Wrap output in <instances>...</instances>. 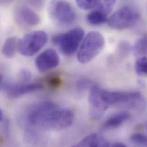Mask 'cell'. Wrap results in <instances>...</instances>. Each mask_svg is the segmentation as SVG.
I'll return each mask as SVG.
<instances>
[{
    "instance_id": "cell-1",
    "label": "cell",
    "mask_w": 147,
    "mask_h": 147,
    "mask_svg": "<svg viewBox=\"0 0 147 147\" xmlns=\"http://www.w3.org/2000/svg\"><path fill=\"white\" fill-rule=\"evenodd\" d=\"M74 113L59 107L51 101H43L33 106L28 115L29 123L47 130H59L69 127L74 121Z\"/></svg>"
},
{
    "instance_id": "cell-2",
    "label": "cell",
    "mask_w": 147,
    "mask_h": 147,
    "mask_svg": "<svg viewBox=\"0 0 147 147\" xmlns=\"http://www.w3.org/2000/svg\"><path fill=\"white\" fill-rule=\"evenodd\" d=\"M104 46V36L97 31L90 32L79 47L77 54L78 61L82 64L88 63L101 53Z\"/></svg>"
},
{
    "instance_id": "cell-3",
    "label": "cell",
    "mask_w": 147,
    "mask_h": 147,
    "mask_svg": "<svg viewBox=\"0 0 147 147\" xmlns=\"http://www.w3.org/2000/svg\"><path fill=\"white\" fill-rule=\"evenodd\" d=\"M84 36V29L77 27L65 33L55 36L53 37V42L58 46L63 55L70 56L76 52Z\"/></svg>"
},
{
    "instance_id": "cell-4",
    "label": "cell",
    "mask_w": 147,
    "mask_h": 147,
    "mask_svg": "<svg viewBox=\"0 0 147 147\" xmlns=\"http://www.w3.org/2000/svg\"><path fill=\"white\" fill-rule=\"evenodd\" d=\"M49 15L57 25L66 26L71 25L76 18V13L71 4L65 1H53L48 7Z\"/></svg>"
},
{
    "instance_id": "cell-5",
    "label": "cell",
    "mask_w": 147,
    "mask_h": 147,
    "mask_svg": "<svg viewBox=\"0 0 147 147\" xmlns=\"http://www.w3.org/2000/svg\"><path fill=\"white\" fill-rule=\"evenodd\" d=\"M47 41L48 36L45 32L34 31L18 40V51L24 56L30 57L40 51Z\"/></svg>"
},
{
    "instance_id": "cell-6",
    "label": "cell",
    "mask_w": 147,
    "mask_h": 147,
    "mask_svg": "<svg viewBox=\"0 0 147 147\" xmlns=\"http://www.w3.org/2000/svg\"><path fill=\"white\" fill-rule=\"evenodd\" d=\"M140 13L131 6H124L118 9L107 20L108 25L115 29L124 30L134 26L139 21Z\"/></svg>"
},
{
    "instance_id": "cell-7",
    "label": "cell",
    "mask_w": 147,
    "mask_h": 147,
    "mask_svg": "<svg viewBox=\"0 0 147 147\" xmlns=\"http://www.w3.org/2000/svg\"><path fill=\"white\" fill-rule=\"evenodd\" d=\"M101 94L104 101L109 106L124 104L132 108H138L143 101L142 94L138 92L108 91L101 89Z\"/></svg>"
},
{
    "instance_id": "cell-8",
    "label": "cell",
    "mask_w": 147,
    "mask_h": 147,
    "mask_svg": "<svg viewBox=\"0 0 147 147\" xmlns=\"http://www.w3.org/2000/svg\"><path fill=\"white\" fill-rule=\"evenodd\" d=\"M101 90V89L96 85L90 89L89 115L90 118L95 121L99 120L109 107L102 99Z\"/></svg>"
},
{
    "instance_id": "cell-9",
    "label": "cell",
    "mask_w": 147,
    "mask_h": 147,
    "mask_svg": "<svg viewBox=\"0 0 147 147\" xmlns=\"http://www.w3.org/2000/svg\"><path fill=\"white\" fill-rule=\"evenodd\" d=\"M59 63V55L53 49H48L42 52L35 61L36 67L40 72H45L57 67Z\"/></svg>"
},
{
    "instance_id": "cell-10",
    "label": "cell",
    "mask_w": 147,
    "mask_h": 147,
    "mask_svg": "<svg viewBox=\"0 0 147 147\" xmlns=\"http://www.w3.org/2000/svg\"><path fill=\"white\" fill-rule=\"evenodd\" d=\"M15 18L17 22L26 26H34L40 24L39 15L28 6H18L15 10Z\"/></svg>"
},
{
    "instance_id": "cell-11",
    "label": "cell",
    "mask_w": 147,
    "mask_h": 147,
    "mask_svg": "<svg viewBox=\"0 0 147 147\" xmlns=\"http://www.w3.org/2000/svg\"><path fill=\"white\" fill-rule=\"evenodd\" d=\"M43 88L40 82L18 83L9 84L6 86V91L8 97L12 98H18L25 94L31 93Z\"/></svg>"
},
{
    "instance_id": "cell-12",
    "label": "cell",
    "mask_w": 147,
    "mask_h": 147,
    "mask_svg": "<svg viewBox=\"0 0 147 147\" xmlns=\"http://www.w3.org/2000/svg\"><path fill=\"white\" fill-rule=\"evenodd\" d=\"M72 147H109V144L102 136L92 134Z\"/></svg>"
},
{
    "instance_id": "cell-13",
    "label": "cell",
    "mask_w": 147,
    "mask_h": 147,
    "mask_svg": "<svg viewBox=\"0 0 147 147\" xmlns=\"http://www.w3.org/2000/svg\"><path fill=\"white\" fill-rule=\"evenodd\" d=\"M130 115L125 111L116 113L110 116L104 123L105 129H113L119 127L129 118Z\"/></svg>"
},
{
    "instance_id": "cell-14",
    "label": "cell",
    "mask_w": 147,
    "mask_h": 147,
    "mask_svg": "<svg viewBox=\"0 0 147 147\" xmlns=\"http://www.w3.org/2000/svg\"><path fill=\"white\" fill-rule=\"evenodd\" d=\"M18 40L16 37H10L5 40L2 48V53L5 57L10 59L14 56L18 51Z\"/></svg>"
},
{
    "instance_id": "cell-15",
    "label": "cell",
    "mask_w": 147,
    "mask_h": 147,
    "mask_svg": "<svg viewBox=\"0 0 147 147\" xmlns=\"http://www.w3.org/2000/svg\"><path fill=\"white\" fill-rule=\"evenodd\" d=\"M147 37L144 36L136 41L131 49L138 58L146 57L147 54Z\"/></svg>"
},
{
    "instance_id": "cell-16",
    "label": "cell",
    "mask_w": 147,
    "mask_h": 147,
    "mask_svg": "<svg viewBox=\"0 0 147 147\" xmlns=\"http://www.w3.org/2000/svg\"><path fill=\"white\" fill-rule=\"evenodd\" d=\"M87 22L92 25H100L107 21V16L101 11L96 10L90 13L86 17Z\"/></svg>"
},
{
    "instance_id": "cell-17",
    "label": "cell",
    "mask_w": 147,
    "mask_h": 147,
    "mask_svg": "<svg viewBox=\"0 0 147 147\" xmlns=\"http://www.w3.org/2000/svg\"><path fill=\"white\" fill-rule=\"evenodd\" d=\"M115 4L116 1L114 0L99 1L98 4L96 8L97 10L101 11L107 16L113 9Z\"/></svg>"
},
{
    "instance_id": "cell-18",
    "label": "cell",
    "mask_w": 147,
    "mask_h": 147,
    "mask_svg": "<svg viewBox=\"0 0 147 147\" xmlns=\"http://www.w3.org/2000/svg\"><path fill=\"white\" fill-rule=\"evenodd\" d=\"M131 49V47L127 41H120L116 49L117 56L119 59H123L129 53Z\"/></svg>"
},
{
    "instance_id": "cell-19",
    "label": "cell",
    "mask_w": 147,
    "mask_h": 147,
    "mask_svg": "<svg viewBox=\"0 0 147 147\" xmlns=\"http://www.w3.org/2000/svg\"><path fill=\"white\" fill-rule=\"evenodd\" d=\"M135 69L139 76H146L147 73V60L146 57L138 58L135 65Z\"/></svg>"
},
{
    "instance_id": "cell-20",
    "label": "cell",
    "mask_w": 147,
    "mask_h": 147,
    "mask_svg": "<svg viewBox=\"0 0 147 147\" xmlns=\"http://www.w3.org/2000/svg\"><path fill=\"white\" fill-rule=\"evenodd\" d=\"M77 6L84 10H92L97 7L99 1L96 0H78L76 1Z\"/></svg>"
},
{
    "instance_id": "cell-21",
    "label": "cell",
    "mask_w": 147,
    "mask_h": 147,
    "mask_svg": "<svg viewBox=\"0 0 147 147\" xmlns=\"http://www.w3.org/2000/svg\"><path fill=\"white\" fill-rule=\"evenodd\" d=\"M95 85L94 82L88 78H81L79 80L76 84V86L80 90H85L88 89H90Z\"/></svg>"
},
{
    "instance_id": "cell-22",
    "label": "cell",
    "mask_w": 147,
    "mask_h": 147,
    "mask_svg": "<svg viewBox=\"0 0 147 147\" xmlns=\"http://www.w3.org/2000/svg\"><path fill=\"white\" fill-rule=\"evenodd\" d=\"M47 83L50 88L55 89L60 86L62 81L60 76L57 75H51L47 78Z\"/></svg>"
},
{
    "instance_id": "cell-23",
    "label": "cell",
    "mask_w": 147,
    "mask_h": 147,
    "mask_svg": "<svg viewBox=\"0 0 147 147\" xmlns=\"http://www.w3.org/2000/svg\"><path fill=\"white\" fill-rule=\"evenodd\" d=\"M32 74L28 69H22L18 74V80L21 83H27L32 78Z\"/></svg>"
},
{
    "instance_id": "cell-24",
    "label": "cell",
    "mask_w": 147,
    "mask_h": 147,
    "mask_svg": "<svg viewBox=\"0 0 147 147\" xmlns=\"http://www.w3.org/2000/svg\"><path fill=\"white\" fill-rule=\"evenodd\" d=\"M131 139L133 142L138 144L146 145L147 143V138L143 134H133L131 136Z\"/></svg>"
},
{
    "instance_id": "cell-25",
    "label": "cell",
    "mask_w": 147,
    "mask_h": 147,
    "mask_svg": "<svg viewBox=\"0 0 147 147\" xmlns=\"http://www.w3.org/2000/svg\"><path fill=\"white\" fill-rule=\"evenodd\" d=\"M111 147H127L124 144L120 143H117L116 144H114Z\"/></svg>"
},
{
    "instance_id": "cell-26",
    "label": "cell",
    "mask_w": 147,
    "mask_h": 147,
    "mask_svg": "<svg viewBox=\"0 0 147 147\" xmlns=\"http://www.w3.org/2000/svg\"><path fill=\"white\" fill-rule=\"evenodd\" d=\"M3 119V113L2 112V111L0 109V121H2V120Z\"/></svg>"
},
{
    "instance_id": "cell-27",
    "label": "cell",
    "mask_w": 147,
    "mask_h": 147,
    "mask_svg": "<svg viewBox=\"0 0 147 147\" xmlns=\"http://www.w3.org/2000/svg\"><path fill=\"white\" fill-rule=\"evenodd\" d=\"M2 80H3V76L0 74V86H1V85L2 84Z\"/></svg>"
}]
</instances>
